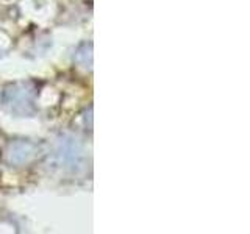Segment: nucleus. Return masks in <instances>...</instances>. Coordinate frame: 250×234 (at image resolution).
Listing matches in <instances>:
<instances>
[{
	"label": "nucleus",
	"mask_w": 250,
	"mask_h": 234,
	"mask_svg": "<svg viewBox=\"0 0 250 234\" xmlns=\"http://www.w3.org/2000/svg\"><path fill=\"white\" fill-rule=\"evenodd\" d=\"M33 155H35V147L30 142H23V140H21V142H16L10 147L8 158H10L11 162L22 164V162L28 161Z\"/></svg>",
	"instance_id": "f257e3e1"
},
{
	"label": "nucleus",
	"mask_w": 250,
	"mask_h": 234,
	"mask_svg": "<svg viewBox=\"0 0 250 234\" xmlns=\"http://www.w3.org/2000/svg\"><path fill=\"white\" fill-rule=\"evenodd\" d=\"M8 94H11V98L6 100V103H11V106L14 108L18 101H22V103L25 105H30L31 103V94L30 91H25V89H13V91H8Z\"/></svg>",
	"instance_id": "f03ea898"
}]
</instances>
